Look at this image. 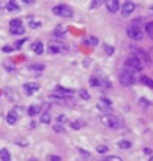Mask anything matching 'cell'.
<instances>
[{"mask_svg":"<svg viewBox=\"0 0 153 161\" xmlns=\"http://www.w3.org/2000/svg\"><path fill=\"white\" fill-rule=\"evenodd\" d=\"M101 122L109 128H121V120L119 117H115L114 114H106V115L101 117Z\"/></svg>","mask_w":153,"mask_h":161,"instance_id":"obj_1","label":"cell"},{"mask_svg":"<svg viewBox=\"0 0 153 161\" xmlns=\"http://www.w3.org/2000/svg\"><path fill=\"white\" fill-rule=\"evenodd\" d=\"M125 68H126L128 71H131V73H136V71H140V70L144 68V65L140 63L136 57L131 56V57H128L126 60H125Z\"/></svg>","mask_w":153,"mask_h":161,"instance_id":"obj_2","label":"cell"},{"mask_svg":"<svg viewBox=\"0 0 153 161\" xmlns=\"http://www.w3.org/2000/svg\"><path fill=\"white\" fill-rule=\"evenodd\" d=\"M126 33H128V37L131 38V40H136V41L142 40V37H144V32H142V29H140L139 25H136V24L129 25L128 29H126Z\"/></svg>","mask_w":153,"mask_h":161,"instance_id":"obj_3","label":"cell"},{"mask_svg":"<svg viewBox=\"0 0 153 161\" xmlns=\"http://www.w3.org/2000/svg\"><path fill=\"white\" fill-rule=\"evenodd\" d=\"M136 81H137V79H136L134 73L128 71V70H125V71L120 74V82H121L123 85H133Z\"/></svg>","mask_w":153,"mask_h":161,"instance_id":"obj_4","label":"cell"},{"mask_svg":"<svg viewBox=\"0 0 153 161\" xmlns=\"http://www.w3.org/2000/svg\"><path fill=\"white\" fill-rule=\"evenodd\" d=\"M52 13L58 14V16H65V18H71L73 16V10L66 5H57L52 8Z\"/></svg>","mask_w":153,"mask_h":161,"instance_id":"obj_5","label":"cell"},{"mask_svg":"<svg viewBox=\"0 0 153 161\" xmlns=\"http://www.w3.org/2000/svg\"><path fill=\"white\" fill-rule=\"evenodd\" d=\"M133 57H136L142 65H150V62H152V60H150V56H148L145 51H142V49H134V54H133Z\"/></svg>","mask_w":153,"mask_h":161,"instance_id":"obj_6","label":"cell"},{"mask_svg":"<svg viewBox=\"0 0 153 161\" xmlns=\"http://www.w3.org/2000/svg\"><path fill=\"white\" fill-rule=\"evenodd\" d=\"M10 32L13 33V35H22L25 32V29H24V25H22V22L19 21V19H13V21L10 22Z\"/></svg>","mask_w":153,"mask_h":161,"instance_id":"obj_7","label":"cell"},{"mask_svg":"<svg viewBox=\"0 0 153 161\" xmlns=\"http://www.w3.org/2000/svg\"><path fill=\"white\" fill-rule=\"evenodd\" d=\"M134 8H136V5L133 2H125L123 5H121V16L123 18H128L129 14L134 11Z\"/></svg>","mask_w":153,"mask_h":161,"instance_id":"obj_8","label":"cell"},{"mask_svg":"<svg viewBox=\"0 0 153 161\" xmlns=\"http://www.w3.org/2000/svg\"><path fill=\"white\" fill-rule=\"evenodd\" d=\"M40 89V85L36 84V82H27V84L24 85V90L27 95H32L33 92H36V90Z\"/></svg>","mask_w":153,"mask_h":161,"instance_id":"obj_9","label":"cell"},{"mask_svg":"<svg viewBox=\"0 0 153 161\" xmlns=\"http://www.w3.org/2000/svg\"><path fill=\"white\" fill-rule=\"evenodd\" d=\"M106 6H107L109 13H117L119 8H120V5H119L117 0H107V2H106Z\"/></svg>","mask_w":153,"mask_h":161,"instance_id":"obj_10","label":"cell"},{"mask_svg":"<svg viewBox=\"0 0 153 161\" xmlns=\"http://www.w3.org/2000/svg\"><path fill=\"white\" fill-rule=\"evenodd\" d=\"M62 51H63V48L58 46L57 43H52V41L49 43V52L51 54H58V52H62Z\"/></svg>","mask_w":153,"mask_h":161,"instance_id":"obj_11","label":"cell"},{"mask_svg":"<svg viewBox=\"0 0 153 161\" xmlns=\"http://www.w3.org/2000/svg\"><path fill=\"white\" fill-rule=\"evenodd\" d=\"M43 49H44V46H43L41 41H36V43H33V44H32V51L35 54H41Z\"/></svg>","mask_w":153,"mask_h":161,"instance_id":"obj_12","label":"cell"},{"mask_svg":"<svg viewBox=\"0 0 153 161\" xmlns=\"http://www.w3.org/2000/svg\"><path fill=\"white\" fill-rule=\"evenodd\" d=\"M0 158H2V161H11L10 152L6 150V148H2V150H0Z\"/></svg>","mask_w":153,"mask_h":161,"instance_id":"obj_13","label":"cell"},{"mask_svg":"<svg viewBox=\"0 0 153 161\" xmlns=\"http://www.w3.org/2000/svg\"><path fill=\"white\" fill-rule=\"evenodd\" d=\"M16 120H18V115L14 112H8V115H6V122H8L10 125H14L16 123Z\"/></svg>","mask_w":153,"mask_h":161,"instance_id":"obj_14","label":"cell"},{"mask_svg":"<svg viewBox=\"0 0 153 161\" xmlns=\"http://www.w3.org/2000/svg\"><path fill=\"white\" fill-rule=\"evenodd\" d=\"M40 120H41V123H51V114L49 112H43Z\"/></svg>","mask_w":153,"mask_h":161,"instance_id":"obj_15","label":"cell"},{"mask_svg":"<svg viewBox=\"0 0 153 161\" xmlns=\"http://www.w3.org/2000/svg\"><path fill=\"white\" fill-rule=\"evenodd\" d=\"M140 82H142V84H145V85H148L150 89H153V79H150V77L142 76V77H140Z\"/></svg>","mask_w":153,"mask_h":161,"instance_id":"obj_16","label":"cell"},{"mask_svg":"<svg viewBox=\"0 0 153 161\" xmlns=\"http://www.w3.org/2000/svg\"><path fill=\"white\" fill-rule=\"evenodd\" d=\"M54 33H55L57 37H62V35H65V33H66V27H65V25H58Z\"/></svg>","mask_w":153,"mask_h":161,"instance_id":"obj_17","label":"cell"},{"mask_svg":"<svg viewBox=\"0 0 153 161\" xmlns=\"http://www.w3.org/2000/svg\"><path fill=\"white\" fill-rule=\"evenodd\" d=\"M29 25H30V29H38V27L41 25V21H38V19H30Z\"/></svg>","mask_w":153,"mask_h":161,"instance_id":"obj_18","label":"cell"},{"mask_svg":"<svg viewBox=\"0 0 153 161\" xmlns=\"http://www.w3.org/2000/svg\"><path fill=\"white\" fill-rule=\"evenodd\" d=\"M36 114H40V108H38V106H30V108H29V115H36Z\"/></svg>","mask_w":153,"mask_h":161,"instance_id":"obj_19","label":"cell"},{"mask_svg":"<svg viewBox=\"0 0 153 161\" xmlns=\"http://www.w3.org/2000/svg\"><path fill=\"white\" fill-rule=\"evenodd\" d=\"M6 8H8L10 11H18V10H19V6H18V3H16V2H8Z\"/></svg>","mask_w":153,"mask_h":161,"instance_id":"obj_20","label":"cell"},{"mask_svg":"<svg viewBox=\"0 0 153 161\" xmlns=\"http://www.w3.org/2000/svg\"><path fill=\"white\" fill-rule=\"evenodd\" d=\"M103 49H104V52L107 54V56H112L114 51H115V49L112 48V46H109V44H103Z\"/></svg>","mask_w":153,"mask_h":161,"instance_id":"obj_21","label":"cell"},{"mask_svg":"<svg viewBox=\"0 0 153 161\" xmlns=\"http://www.w3.org/2000/svg\"><path fill=\"white\" fill-rule=\"evenodd\" d=\"M79 95H81L82 100H88V98H90V93H88L85 89H81V90H79Z\"/></svg>","mask_w":153,"mask_h":161,"instance_id":"obj_22","label":"cell"},{"mask_svg":"<svg viewBox=\"0 0 153 161\" xmlns=\"http://www.w3.org/2000/svg\"><path fill=\"white\" fill-rule=\"evenodd\" d=\"M145 30H147V33H148V37L153 38V22H148L147 27H145Z\"/></svg>","mask_w":153,"mask_h":161,"instance_id":"obj_23","label":"cell"},{"mask_svg":"<svg viewBox=\"0 0 153 161\" xmlns=\"http://www.w3.org/2000/svg\"><path fill=\"white\" fill-rule=\"evenodd\" d=\"M119 147L120 148H129V147H131V142H129V141H120Z\"/></svg>","mask_w":153,"mask_h":161,"instance_id":"obj_24","label":"cell"},{"mask_svg":"<svg viewBox=\"0 0 153 161\" xmlns=\"http://www.w3.org/2000/svg\"><path fill=\"white\" fill-rule=\"evenodd\" d=\"M98 108H100L101 111H104L106 114H111V108H109V106H106L103 103H98Z\"/></svg>","mask_w":153,"mask_h":161,"instance_id":"obj_25","label":"cell"},{"mask_svg":"<svg viewBox=\"0 0 153 161\" xmlns=\"http://www.w3.org/2000/svg\"><path fill=\"white\" fill-rule=\"evenodd\" d=\"M82 127H84V123H82V122H71V128L73 129H81Z\"/></svg>","mask_w":153,"mask_h":161,"instance_id":"obj_26","label":"cell"},{"mask_svg":"<svg viewBox=\"0 0 153 161\" xmlns=\"http://www.w3.org/2000/svg\"><path fill=\"white\" fill-rule=\"evenodd\" d=\"M85 43H87V44H92V46H96V44H98V38L90 37L88 40H85Z\"/></svg>","mask_w":153,"mask_h":161,"instance_id":"obj_27","label":"cell"},{"mask_svg":"<svg viewBox=\"0 0 153 161\" xmlns=\"http://www.w3.org/2000/svg\"><path fill=\"white\" fill-rule=\"evenodd\" d=\"M30 68L32 70H36V71H41V70H44V65H38V63H33V65H30Z\"/></svg>","mask_w":153,"mask_h":161,"instance_id":"obj_28","label":"cell"},{"mask_svg":"<svg viewBox=\"0 0 153 161\" xmlns=\"http://www.w3.org/2000/svg\"><path fill=\"white\" fill-rule=\"evenodd\" d=\"M96 152L98 153H106V152H107V145H98Z\"/></svg>","mask_w":153,"mask_h":161,"instance_id":"obj_29","label":"cell"},{"mask_svg":"<svg viewBox=\"0 0 153 161\" xmlns=\"http://www.w3.org/2000/svg\"><path fill=\"white\" fill-rule=\"evenodd\" d=\"M100 103H103V104H106V106H109V108L112 106V101L109 100V98H101V100H100Z\"/></svg>","mask_w":153,"mask_h":161,"instance_id":"obj_30","label":"cell"},{"mask_svg":"<svg viewBox=\"0 0 153 161\" xmlns=\"http://www.w3.org/2000/svg\"><path fill=\"white\" fill-rule=\"evenodd\" d=\"M57 122H58V125H60V123H66L68 119H66V115H58L57 117Z\"/></svg>","mask_w":153,"mask_h":161,"instance_id":"obj_31","label":"cell"},{"mask_svg":"<svg viewBox=\"0 0 153 161\" xmlns=\"http://www.w3.org/2000/svg\"><path fill=\"white\" fill-rule=\"evenodd\" d=\"M25 41H27V38H22V40H19V41L16 43V44H14V48H16V49H21V46L24 44Z\"/></svg>","mask_w":153,"mask_h":161,"instance_id":"obj_32","label":"cell"},{"mask_svg":"<svg viewBox=\"0 0 153 161\" xmlns=\"http://www.w3.org/2000/svg\"><path fill=\"white\" fill-rule=\"evenodd\" d=\"M52 128H54V129H55V131H57V133H63V131H65V128H63V127H62V125H58V123H57V125H54V127H52Z\"/></svg>","mask_w":153,"mask_h":161,"instance_id":"obj_33","label":"cell"},{"mask_svg":"<svg viewBox=\"0 0 153 161\" xmlns=\"http://www.w3.org/2000/svg\"><path fill=\"white\" fill-rule=\"evenodd\" d=\"M48 161H60V156H55V155H49L48 158H46Z\"/></svg>","mask_w":153,"mask_h":161,"instance_id":"obj_34","label":"cell"},{"mask_svg":"<svg viewBox=\"0 0 153 161\" xmlns=\"http://www.w3.org/2000/svg\"><path fill=\"white\" fill-rule=\"evenodd\" d=\"M106 161H123V160H121L120 156H109V158L106 160Z\"/></svg>","mask_w":153,"mask_h":161,"instance_id":"obj_35","label":"cell"},{"mask_svg":"<svg viewBox=\"0 0 153 161\" xmlns=\"http://www.w3.org/2000/svg\"><path fill=\"white\" fill-rule=\"evenodd\" d=\"M2 51H3V52H6V54H10L11 51H13V48H10V46H5V48H3Z\"/></svg>","mask_w":153,"mask_h":161,"instance_id":"obj_36","label":"cell"},{"mask_svg":"<svg viewBox=\"0 0 153 161\" xmlns=\"http://www.w3.org/2000/svg\"><path fill=\"white\" fill-rule=\"evenodd\" d=\"M139 101H140V104H144V106H148V104H150V103H148L147 100H145V98H140Z\"/></svg>","mask_w":153,"mask_h":161,"instance_id":"obj_37","label":"cell"},{"mask_svg":"<svg viewBox=\"0 0 153 161\" xmlns=\"http://www.w3.org/2000/svg\"><path fill=\"white\" fill-rule=\"evenodd\" d=\"M79 152H81V155H84V156H90V153H88V152H85L84 148H79Z\"/></svg>","mask_w":153,"mask_h":161,"instance_id":"obj_38","label":"cell"},{"mask_svg":"<svg viewBox=\"0 0 153 161\" xmlns=\"http://www.w3.org/2000/svg\"><path fill=\"white\" fill-rule=\"evenodd\" d=\"M150 13L153 14V6H150Z\"/></svg>","mask_w":153,"mask_h":161,"instance_id":"obj_39","label":"cell"},{"mask_svg":"<svg viewBox=\"0 0 153 161\" xmlns=\"http://www.w3.org/2000/svg\"><path fill=\"white\" fill-rule=\"evenodd\" d=\"M148 161H153V156H152V158H150V160H148Z\"/></svg>","mask_w":153,"mask_h":161,"instance_id":"obj_40","label":"cell"},{"mask_svg":"<svg viewBox=\"0 0 153 161\" xmlns=\"http://www.w3.org/2000/svg\"><path fill=\"white\" fill-rule=\"evenodd\" d=\"M100 161H106V160H100Z\"/></svg>","mask_w":153,"mask_h":161,"instance_id":"obj_41","label":"cell"},{"mask_svg":"<svg viewBox=\"0 0 153 161\" xmlns=\"http://www.w3.org/2000/svg\"><path fill=\"white\" fill-rule=\"evenodd\" d=\"M0 6H2V3H0Z\"/></svg>","mask_w":153,"mask_h":161,"instance_id":"obj_42","label":"cell"}]
</instances>
